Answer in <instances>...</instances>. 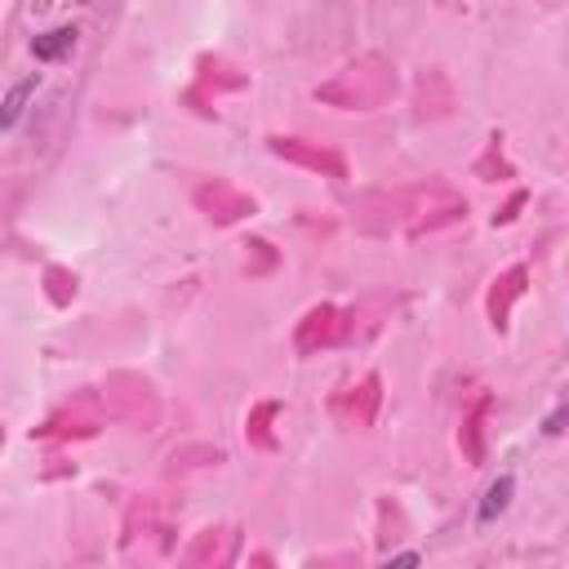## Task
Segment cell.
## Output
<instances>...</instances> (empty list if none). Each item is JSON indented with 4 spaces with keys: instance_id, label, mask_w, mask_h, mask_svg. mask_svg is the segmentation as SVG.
Segmentation results:
<instances>
[{
    "instance_id": "cell-3",
    "label": "cell",
    "mask_w": 569,
    "mask_h": 569,
    "mask_svg": "<svg viewBox=\"0 0 569 569\" xmlns=\"http://www.w3.org/2000/svg\"><path fill=\"white\" fill-rule=\"evenodd\" d=\"M71 49H76V27H53V31H40V36L31 40L36 62H58V58L71 53Z\"/></svg>"
},
{
    "instance_id": "cell-2",
    "label": "cell",
    "mask_w": 569,
    "mask_h": 569,
    "mask_svg": "<svg viewBox=\"0 0 569 569\" xmlns=\"http://www.w3.org/2000/svg\"><path fill=\"white\" fill-rule=\"evenodd\" d=\"M36 89H40V71H36V76H22L18 84H9V93H4V111H0V129H4V133L18 129V120H22L27 102L36 98Z\"/></svg>"
},
{
    "instance_id": "cell-5",
    "label": "cell",
    "mask_w": 569,
    "mask_h": 569,
    "mask_svg": "<svg viewBox=\"0 0 569 569\" xmlns=\"http://www.w3.org/2000/svg\"><path fill=\"white\" fill-rule=\"evenodd\" d=\"M418 560H422V556H418V551H400V556H391V560H387V565H418Z\"/></svg>"
},
{
    "instance_id": "cell-4",
    "label": "cell",
    "mask_w": 569,
    "mask_h": 569,
    "mask_svg": "<svg viewBox=\"0 0 569 569\" xmlns=\"http://www.w3.org/2000/svg\"><path fill=\"white\" fill-rule=\"evenodd\" d=\"M565 427H569V396H565V400L542 418V436H560Z\"/></svg>"
},
{
    "instance_id": "cell-1",
    "label": "cell",
    "mask_w": 569,
    "mask_h": 569,
    "mask_svg": "<svg viewBox=\"0 0 569 569\" xmlns=\"http://www.w3.org/2000/svg\"><path fill=\"white\" fill-rule=\"evenodd\" d=\"M511 498H516V476L502 471L498 480H489V489H485V498H480V507H476V525H493V520L511 507Z\"/></svg>"
}]
</instances>
